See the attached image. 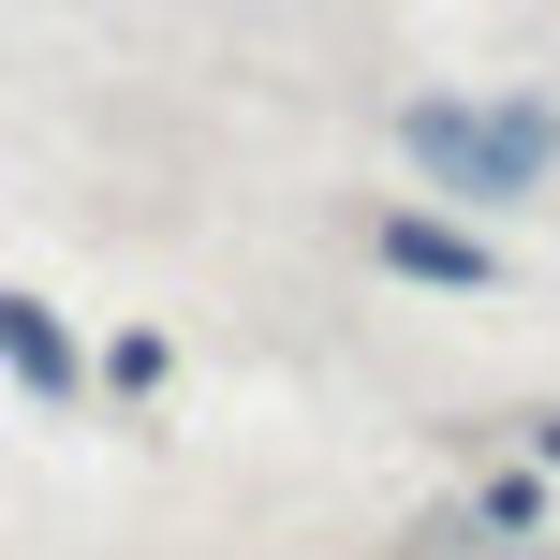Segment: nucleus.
<instances>
[{"instance_id":"nucleus-4","label":"nucleus","mask_w":560,"mask_h":560,"mask_svg":"<svg viewBox=\"0 0 560 560\" xmlns=\"http://www.w3.org/2000/svg\"><path fill=\"white\" fill-rule=\"evenodd\" d=\"M532 457H546V472H560V413H546V428H532Z\"/></svg>"},{"instance_id":"nucleus-2","label":"nucleus","mask_w":560,"mask_h":560,"mask_svg":"<svg viewBox=\"0 0 560 560\" xmlns=\"http://www.w3.org/2000/svg\"><path fill=\"white\" fill-rule=\"evenodd\" d=\"M369 252H384L398 280H428V295H487V236L428 222V207H384V222H369Z\"/></svg>"},{"instance_id":"nucleus-3","label":"nucleus","mask_w":560,"mask_h":560,"mask_svg":"<svg viewBox=\"0 0 560 560\" xmlns=\"http://www.w3.org/2000/svg\"><path fill=\"white\" fill-rule=\"evenodd\" d=\"M0 369H15L30 398H74V339H59L45 295H0Z\"/></svg>"},{"instance_id":"nucleus-1","label":"nucleus","mask_w":560,"mask_h":560,"mask_svg":"<svg viewBox=\"0 0 560 560\" xmlns=\"http://www.w3.org/2000/svg\"><path fill=\"white\" fill-rule=\"evenodd\" d=\"M398 163L428 177V192H457V207H516V192H546L560 177V118L546 104H398Z\"/></svg>"}]
</instances>
